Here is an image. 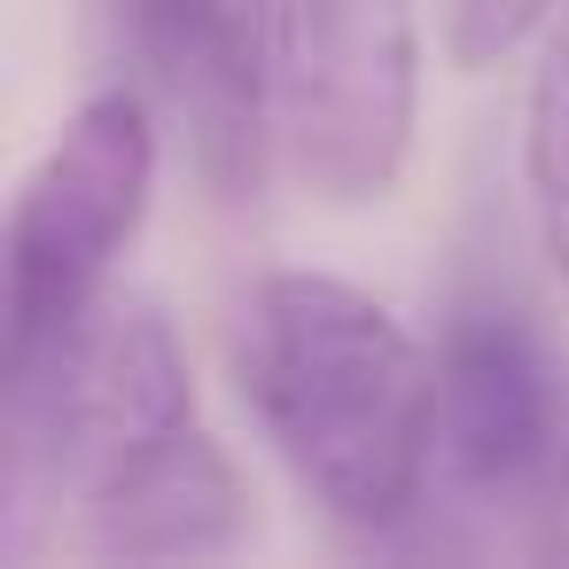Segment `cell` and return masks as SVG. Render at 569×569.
<instances>
[{"label": "cell", "mask_w": 569, "mask_h": 569, "mask_svg": "<svg viewBox=\"0 0 569 569\" xmlns=\"http://www.w3.org/2000/svg\"><path fill=\"white\" fill-rule=\"evenodd\" d=\"M157 196V133L149 102L110 87L71 110L56 149L24 172L9 211V273H0V367H24L56 343L102 289L118 250L141 234Z\"/></svg>", "instance_id": "obj_3"}, {"label": "cell", "mask_w": 569, "mask_h": 569, "mask_svg": "<svg viewBox=\"0 0 569 569\" xmlns=\"http://www.w3.org/2000/svg\"><path fill=\"white\" fill-rule=\"evenodd\" d=\"M569 390L507 289H468L437 343V491L460 515H538Z\"/></svg>", "instance_id": "obj_5"}, {"label": "cell", "mask_w": 569, "mask_h": 569, "mask_svg": "<svg viewBox=\"0 0 569 569\" xmlns=\"http://www.w3.org/2000/svg\"><path fill=\"white\" fill-rule=\"evenodd\" d=\"M561 17V0H437V40L452 71H499Z\"/></svg>", "instance_id": "obj_8"}, {"label": "cell", "mask_w": 569, "mask_h": 569, "mask_svg": "<svg viewBox=\"0 0 569 569\" xmlns=\"http://www.w3.org/2000/svg\"><path fill=\"white\" fill-rule=\"evenodd\" d=\"M133 48L219 203H258L281 141L273 0H133Z\"/></svg>", "instance_id": "obj_6"}, {"label": "cell", "mask_w": 569, "mask_h": 569, "mask_svg": "<svg viewBox=\"0 0 569 569\" xmlns=\"http://www.w3.org/2000/svg\"><path fill=\"white\" fill-rule=\"evenodd\" d=\"M522 188H530L538 250H546V266L569 281V0H561V17L546 24L538 79H530V118H522Z\"/></svg>", "instance_id": "obj_7"}, {"label": "cell", "mask_w": 569, "mask_h": 569, "mask_svg": "<svg viewBox=\"0 0 569 569\" xmlns=\"http://www.w3.org/2000/svg\"><path fill=\"white\" fill-rule=\"evenodd\" d=\"M281 149L297 180L336 203H382L413 149L421 24L413 0H273Z\"/></svg>", "instance_id": "obj_4"}, {"label": "cell", "mask_w": 569, "mask_h": 569, "mask_svg": "<svg viewBox=\"0 0 569 569\" xmlns=\"http://www.w3.org/2000/svg\"><path fill=\"white\" fill-rule=\"evenodd\" d=\"M9 382V468L79 515L102 561H211L250 530V491L196 421L172 320L141 289H102Z\"/></svg>", "instance_id": "obj_1"}, {"label": "cell", "mask_w": 569, "mask_h": 569, "mask_svg": "<svg viewBox=\"0 0 569 569\" xmlns=\"http://www.w3.org/2000/svg\"><path fill=\"white\" fill-rule=\"evenodd\" d=\"M234 375L297 491L351 538H390L429 499L437 367L343 273H266L234 312Z\"/></svg>", "instance_id": "obj_2"}, {"label": "cell", "mask_w": 569, "mask_h": 569, "mask_svg": "<svg viewBox=\"0 0 569 569\" xmlns=\"http://www.w3.org/2000/svg\"><path fill=\"white\" fill-rule=\"evenodd\" d=\"M530 546L546 561H569V413H561V445H553V476H546V499L530 515Z\"/></svg>", "instance_id": "obj_9"}]
</instances>
